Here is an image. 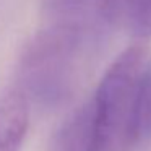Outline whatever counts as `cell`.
<instances>
[{"instance_id":"8992f818","label":"cell","mask_w":151,"mask_h":151,"mask_svg":"<svg viewBox=\"0 0 151 151\" xmlns=\"http://www.w3.org/2000/svg\"><path fill=\"white\" fill-rule=\"evenodd\" d=\"M46 10L57 18L55 23L83 28L85 18H102L107 21L109 0H44Z\"/></svg>"},{"instance_id":"3957f363","label":"cell","mask_w":151,"mask_h":151,"mask_svg":"<svg viewBox=\"0 0 151 151\" xmlns=\"http://www.w3.org/2000/svg\"><path fill=\"white\" fill-rule=\"evenodd\" d=\"M96 119L93 99L72 112L55 130L49 151H94Z\"/></svg>"},{"instance_id":"5b68a950","label":"cell","mask_w":151,"mask_h":151,"mask_svg":"<svg viewBox=\"0 0 151 151\" xmlns=\"http://www.w3.org/2000/svg\"><path fill=\"white\" fill-rule=\"evenodd\" d=\"M107 21L122 23L135 36L151 37V0H109Z\"/></svg>"},{"instance_id":"52a82bcc","label":"cell","mask_w":151,"mask_h":151,"mask_svg":"<svg viewBox=\"0 0 151 151\" xmlns=\"http://www.w3.org/2000/svg\"><path fill=\"white\" fill-rule=\"evenodd\" d=\"M140 137H151V63L145 72L140 86Z\"/></svg>"},{"instance_id":"277c9868","label":"cell","mask_w":151,"mask_h":151,"mask_svg":"<svg viewBox=\"0 0 151 151\" xmlns=\"http://www.w3.org/2000/svg\"><path fill=\"white\" fill-rule=\"evenodd\" d=\"M29 125L28 98L18 88L0 93V151H20Z\"/></svg>"},{"instance_id":"7a4b0ae2","label":"cell","mask_w":151,"mask_h":151,"mask_svg":"<svg viewBox=\"0 0 151 151\" xmlns=\"http://www.w3.org/2000/svg\"><path fill=\"white\" fill-rule=\"evenodd\" d=\"M83 28L55 23L41 31L24 49L18 65L20 91L44 106H57L72 96L76 83Z\"/></svg>"},{"instance_id":"6da1fadb","label":"cell","mask_w":151,"mask_h":151,"mask_svg":"<svg viewBox=\"0 0 151 151\" xmlns=\"http://www.w3.org/2000/svg\"><path fill=\"white\" fill-rule=\"evenodd\" d=\"M150 65L145 44L137 42L109 65L93 98L94 151H132L140 140V86Z\"/></svg>"}]
</instances>
